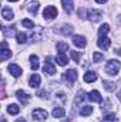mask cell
Returning <instances> with one entry per match:
<instances>
[{
    "label": "cell",
    "mask_w": 121,
    "mask_h": 122,
    "mask_svg": "<svg viewBox=\"0 0 121 122\" xmlns=\"http://www.w3.org/2000/svg\"><path fill=\"white\" fill-rule=\"evenodd\" d=\"M121 68V62L118 60H110L107 61V64H105V72L108 74V75H117L118 74V71H120Z\"/></svg>",
    "instance_id": "1"
},
{
    "label": "cell",
    "mask_w": 121,
    "mask_h": 122,
    "mask_svg": "<svg viewBox=\"0 0 121 122\" xmlns=\"http://www.w3.org/2000/svg\"><path fill=\"white\" fill-rule=\"evenodd\" d=\"M43 16H44V19H47V20H53L54 17L59 16V11H57V9H56L54 6H47V7L43 10Z\"/></svg>",
    "instance_id": "2"
},
{
    "label": "cell",
    "mask_w": 121,
    "mask_h": 122,
    "mask_svg": "<svg viewBox=\"0 0 121 122\" xmlns=\"http://www.w3.org/2000/svg\"><path fill=\"white\" fill-rule=\"evenodd\" d=\"M101 17H103V13L100 11V10H88L87 11V19L90 20L91 23H97V21H100L101 20Z\"/></svg>",
    "instance_id": "3"
},
{
    "label": "cell",
    "mask_w": 121,
    "mask_h": 122,
    "mask_svg": "<svg viewBox=\"0 0 121 122\" xmlns=\"http://www.w3.org/2000/svg\"><path fill=\"white\" fill-rule=\"evenodd\" d=\"M10 57H11V50H9L6 41H3L1 43V50H0V60L6 61L7 58H10Z\"/></svg>",
    "instance_id": "4"
},
{
    "label": "cell",
    "mask_w": 121,
    "mask_h": 122,
    "mask_svg": "<svg viewBox=\"0 0 121 122\" xmlns=\"http://www.w3.org/2000/svg\"><path fill=\"white\" fill-rule=\"evenodd\" d=\"M47 117H49V114H47V111H46V109L37 108V109H34V111H33V118H34L36 121H43V119H46Z\"/></svg>",
    "instance_id": "5"
},
{
    "label": "cell",
    "mask_w": 121,
    "mask_h": 122,
    "mask_svg": "<svg viewBox=\"0 0 121 122\" xmlns=\"http://www.w3.org/2000/svg\"><path fill=\"white\" fill-rule=\"evenodd\" d=\"M63 77H64V80H66L68 84H73V82L77 80V71H76V70H67Z\"/></svg>",
    "instance_id": "6"
},
{
    "label": "cell",
    "mask_w": 121,
    "mask_h": 122,
    "mask_svg": "<svg viewBox=\"0 0 121 122\" xmlns=\"http://www.w3.org/2000/svg\"><path fill=\"white\" fill-rule=\"evenodd\" d=\"M43 71H44L46 74H49V75H53V74L56 72V67H54V65L51 64V61H50V57H47V61L44 62Z\"/></svg>",
    "instance_id": "7"
},
{
    "label": "cell",
    "mask_w": 121,
    "mask_h": 122,
    "mask_svg": "<svg viewBox=\"0 0 121 122\" xmlns=\"http://www.w3.org/2000/svg\"><path fill=\"white\" fill-rule=\"evenodd\" d=\"M97 46L100 47V48H103V50H107L110 46H111V40L108 38V37H100L98 38V41H97Z\"/></svg>",
    "instance_id": "8"
},
{
    "label": "cell",
    "mask_w": 121,
    "mask_h": 122,
    "mask_svg": "<svg viewBox=\"0 0 121 122\" xmlns=\"http://www.w3.org/2000/svg\"><path fill=\"white\" fill-rule=\"evenodd\" d=\"M16 97H17V99H19L23 105H26V104L30 101V95H29V94H26L24 91H22V90H19V91L16 92Z\"/></svg>",
    "instance_id": "9"
},
{
    "label": "cell",
    "mask_w": 121,
    "mask_h": 122,
    "mask_svg": "<svg viewBox=\"0 0 121 122\" xmlns=\"http://www.w3.org/2000/svg\"><path fill=\"white\" fill-rule=\"evenodd\" d=\"M73 43L76 47H80V48H84L86 44H87V40L83 37V36H74L73 37Z\"/></svg>",
    "instance_id": "10"
},
{
    "label": "cell",
    "mask_w": 121,
    "mask_h": 122,
    "mask_svg": "<svg viewBox=\"0 0 121 122\" xmlns=\"http://www.w3.org/2000/svg\"><path fill=\"white\" fill-rule=\"evenodd\" d=\"M61 4H63V9L67 14H71L73 13V9H74V3L73 0H61Z\"/></svg>",
    "instance_id": "11"
},
{
    "label": "cell",
    "mask_w": 121,
    "mask_h": 122,
    "mask_svg": "<svg viewBox=\"0 0 121 122\" xmlns=\"http://www.w3.org/2000/svg\"><path fill=\"white\" fill-rule=\"evenodd\" d=\"M40 82H41V78H40L38 74H33L30 77V80H29V85H30L31 88H38Z\"/></svg>",
    "instance_id": "12"
},
{
    "label": "cell",
    "mask_w": 121,
    "mask_h": 122,
    "mask_svg": "<svg viewBox=\"0 0 121 122\" xmlns=\"http://www.w3.org/2000/svg\"><path fill=\"white\" fill-rule=\"evenodd\" d=\"M9 71H10V74L13 75V77H20L22 75V68L19 67V65H16V64H10L9 65Z\"/></svg>",
    "instance_id": "13"
},
{
    "label": "cell",
    "mask_w": 121,
    "mask_h": 122,
    "mask_svg": "<svg viewBox=\"0 0 121 122\" xmlns=\"http://www.w3.org/2000/svg\"><path fill=\"white\" fill-rule=\"evenodd\" d=\"M88 99H90L91 102H101V101H103L100 92L97 91V90H94V91H91L90 94H88Z\"/></svg>",
    "instance_id": "14"
},
{
    "label": "cell",
    "mask_w": 121,
    "mask_h": 122,
    "mask_svg": "<svg viewBox=\"0 0 121 122\" xmlns=\"http://www.w3.org/2000/svg\"><path fill=\"white\" fill-rule=\"evenodd\" d=\"M1 16H3L4 20H13L14 13H13V10H10L9 7H4V9L1 10Z\"/></svg>",
    "instance_id": "15"
},
{
    "label": "cell",
    "mask_w": 121,
    "mask_h": 122,
    "mask_svg": "<svg viewBox=\"0 0 121 122\" xmlns=\"http://www.w3.org/2000/svg\"><path fill=\"white\" fill-rule=\"evenodd\" d=\"M7 112H9L10 115H17V114L20 112V107H19L17 104H10V105L7 107Z\"/></svg>",
    "instance_id": "16"
},
{
    "label": "cell",
    "mask_w": 121,
    "mask_h": 122,
    "mask_svg": "<svg viewBox=\"0 0 121 122\" xmlns=\"http://www.w3.org/2000/svg\"><path fill=\"white\" fill-rule=\"evenodd\" d=\"M95 80H97V74H95V72L87 71V72L84 74V81H86V82H94Z\"/></svg>",
    "instance_id": "17"
},
{
    "label": "cell",
    "mask_w": 121,
    "mask_h": 122,
    "mask_svg": "<svg viewBox=\"0 0 121 122\" xmlns=\"http://www.w3.org/2000/svg\"><path fill=\"white\" fill-rule=\"evenodd\" d=\"M38 9H40V4L37 1H31V3H29V6H27V10L30 11L31 14H36L38 11Z\"/></svg>",
    "instance_id": "18"
},
{
    "label": "cell",
    "mask_w": 121,
    "mask_h": 122,
    "mask_svg": "<svg viewBox=\"0 0 121 122\" xmlns=\"http://www.w3.org/2000/svg\"><path fill=\"white\" fill-rule=\"evenodd\" d=\"M56 62H57L59 65H61V67H64V65H67L68 60H67L66 54H57V57H56Z\"/></svg>",
    "instance_id": "19"
},
{
    "label": "cell",
    "mask_w": 121,
    "mask_h": 122,
    "mask_svg": "<svg viewBox=\"0 0 121 122\" xmlns=\"http://www.w3.org/2000/svg\"><path fill=\"white\" fill-rule=\"evenodd\" d=\"M53 117L54 118H63L64 117V114H66V111H64V108H61V107H57V108H54L53 109Z\"/></svg>",
    "instance_id": "20"
},
{
    "label": "cell",
    "mask_w": 121,
    "mask_h": 122,
    "mask_svg": "<svg viewBox=\"0 0 121 122\" xmlns=\"http://www.w3.org/2000/svg\"><path fill=\"white\" fill-rule=\"evenodd\" d=\"M57 50H59V54H66V53L70 50V47H68V44H66V43H59V44H57Z\"/></svg>",
    "instance_id": "21"
},
{
    "label": "cell",
    "mask_w": 121,
    "mask_h": 122,
    "mask_svg": "<svg viewBox=\"0 0 121 122\" xmlns=\"http://www.w3.org/2000/svg\"><path fill=\"white\" fill-rule=\"evenodd\" d=\"M91 112H93V107H90V105H84L80 109V115L81 117H87V115H90Z\"/></svg>",
    "instance_id": "22"
},
{
    "label": "cell",
    "mask_w": 121,
    "mask_h": 122,
    "mask_svg": "<svg viewBox=\"0 0 121 122\" xmlns=\"http://www.w3.org/2000/svg\"><path fill=\"white\" fill-rule=\"evenodd\" d=\"M16 40H17V43L19 44H24L26 41H27V34H24V33H17L16 34Z\"/></svg>",
    "instance_id": "23"
},
{
    "label": "cell",
    "mask_w": 121,
    "mask_h": 122,
    "mask_svg": "<svg viewBox=\"0 0 121 122\" xmlns=\"http://www.w3.org/2000/svg\"><path fill=\"white\" fill-rule=\"evenodd\" d=\"M30 65L31 70H38V57L37 56H30Z\"/></svg>",
    "instance_id": "24"
},
{
    "label": "cell",
    "mask_w": 121,
    "mask_h": 122,
    "mask_svg": "<svg viewBox=\"0 0 121 122\" xmlns=\"http://www.w3.org/2000/svg\"><path fill=\"white\" fill-rule=\"evenodd\" d=\"M108 31H110V26H108L107 23H104V24L100 27V30H98V37H104Z\"/></svg>",
    "instance_id": "25"
},
{
    "label": "cell",
    "mask_w": 121,
    "mask_h": 122,
    "mask_svg": "<svg viewBox=\"0 0 121 122\" xmlns=\"http://www.w3.org/2000/svg\"><path fill=\"white\" fill-rule=\"evenodd\" d=\"M70 56H71L73 61H76V62H80V58H81V54H80V53H77L76 50H70Z\"/></svg>",
    "instance_id": "26"
},
{
    "label": "cell",
    "mask_w": 121,
    "mask_h": 122,
    "mask_svg": "<svg viewBox=\"0 0 121 122\" xmlns=\"http://www.w3.org/2000/svg\"><path fill=\"white\" fill-rule=\"evenodd\" d=\"M22 24H23V27H27V29H33L34 27V23L29 20V19H24V20H22Z\"/></svg>",
    "instance_id": "27"
},
{
    "label": "cell",
    "mask_w": 121,
    "mask_h": 122,
    "mask_svg": "<svg viewBox=\"0 0 121 122\" xmlns=\"http://www.w3.org/2000/svg\"><path fill=\"white\" fill-rule=\"evenodd\" d=\"M103 60H104V54H100V53H94L93 54V61L94 62H100Z\"/></svg>",
    "instance_id": "28"
},
{
    "label": "cell",
    "mask_w": 121,
    "mask_h": 122,
    "mask_svg": "<svg viewBox=\"0 0 121 122\" xmlns=\"http://www.w3.org/2000/svg\"><path fill=\"white\" fill-rule=\"evenodd\" d=\"M61 33L64 34V36H68V34H71L73 33V27L71 26H63V29H61Z\"/></svg>",
    "instance_id": "29"
},
{
    "label": "cell",
    "mask_w": 121,
    "mask_h": 122,
    "mask_svg": "<svg viewBox=\"0 0 121 122\" xmlns=\"http://www.w3.org/2000/svg\"><path fill=\"white\" fill-rule=\"evenodd\" d=\"M1 31H3V34H4L6 37H9V36H11V33H13V27H6V26H3V27H1Z\"/></svg>",
    "instance_id": "30"
},
{
    "label": "cell",
    "mask_w": 121,
    "mask_h": 122,
    "mask_svg": "<svg viewBox=\"0 0 121 122\" xmlns=\"http://www.w3.org/2000/svg\"><path fill=\"white\" fill-rule=\"evenodd\" d=\"M101 122H116V117H114V114H108V115H105Z\"/></svg>",
    "instance_id": "31"
},
{
    "label": "cell",
    "mask_w": 121,
    "mask_h": 122,
    "mask_svg": "<svg viewBox=\"0 0 121 122\" xmlns=\"http://www.w3.org/2000/svg\"><path fill=\"white\" fill-rule=\"evenodd\" d=\"M103 85H104L105 90H108V91H114V88H116V85H114L113 82H110V81H104Z\"/></svg>",
    "instance_id": "32"
},
{
    "label": "cell",
    "mask_w": 121,
    "mask_h": 122,
    "mask_svg": "<svg viewBox=\"0 0 121 122\" xmlns=\"http://www.w3.org/2000/svg\"><path fill=\"white\" fill-rule=\"evenodd\" d=\"M38 97H40V98H47V92L46 91H40L38 92Z\"/></svg>",
    "instance_id": "33"
},
{
    "label": "cell",
    "mask_w": 121,
    "mask_h": 122,
    "mask_svg": "<svg viewBox=\"0 0 121 122\" xmlns=\"http://www.w3.org/2000/svg\"><path fill=\"white\" fill-rule=\"evenodd\" d=\"M95 1H97V3H101V4H103V3H107V0H95Z\"/></svg>",
    "instance_id": "34"
},
{
    "label": "cell",
    "mask_w": 121,
    "mask_h": 122,
    "mask_svg": "<svg viewBox=\"0 0 121 122\" xmlns=\"http://www.w3.org/2000/svg\"><path fill=\"white\" fill-rule=\"evenodd\" d=\"M14 122H26V119L24 118H20V119H17V121H14Z\"/></svg>",
    "instance_id": "35"
},
{
    "label": "cell",
    "mask_w": 121,
    "mask_h": 122,
    "mask_svg": "<svg viewBox=\"0 0 121 122\" xmlns=\"http://www.w3.org/2000/svg\"><path fill=\"white\" fill-rule=\"evenodd\" d=\"M1 122H6V119H4V118H1Z\"/></svg>",
    "instance_id": "36"
},
{
    "label": "cell",
    "mask_w": 121,
    "mask_h": 122,
    "mask_svg": "<svg viewBox=\"0 0 121 122\" xmlns=\"http://www.w3.org/2000/svg\"><path fill=\"white\" fill-rule=\"evenodd\" d=\"M9 1H17V0H9Z\"/></svg>",
    "instance_id": "37"
}]
</instances>
